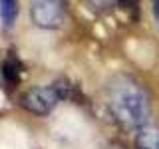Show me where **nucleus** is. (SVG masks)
<instances>
[{"label": "nucleus", "instance_id": "obj_1", "mask_svg": "<svg viewBox=\"0 0 159 149\" xmlns=\"http://www.w3.org/2000/svg\"><path fill=\"white\" fill-rule=\"evenodd\" d=\"M107 106L116 121L125 129H137L147 123L149 97L135 79L119 76L109 84Z\"/></svg>", "mask_w": 159, "mask_h": 149}, {"label": "nucleus", "instance_id": "obj_2", "mask_svg": "<svg viewBox=\"0 0 159 149\" xmlns=\"http://www.w3.org/2000/svg\"><path fill=\"white\" fill-rule=\"evenodd\" d=\"M68 89L70 86L66 79H58L50 86L30 88L20 96V106L34 115H48L64 97H68Z\"/></svg>", "mask_w": 159, "mask_h": 149}, {"label": "nucleus", "instance_id": "obj_3", "mask_svg": "<svg viewBox=\"0 0 159 149\" xmlns=\"http://www.w3.org/2000/svg\"><path fill=\"white\" fill-rule=\"evenodd\" d=\"M66 18V0H30V22L42 30H56Z\"/></svg>", "mask_w": 159, "mask_h": 149}, {"label": "nucleus", "instance_id": "obj_4", "mask_svg": "<svg viewBox=\"0 0 159 149\" xmlns=\"http://www.w3.org/2000/svg\"><path fill=\"white\" fill-rule=\"evenodd\" d=\"M133 149H159V125L145 123L133 137Z\"/></svg>", "mask_w": 159, "mask_h": 149}, {"label": "nucleus", "instance_id": "obj_5", "mask_svg": "<svg viewBox=\"0 0 159 149\" xmlns=\"http://www.w3.org/2000/svg\"><path fill=\"white\" fill-rule=\"evenodd\" d=\"M18 16V0H0V18L4 26H12Z\"/></svg>", "mask_w": 159, "mask_h": 149}, {"label": "nucleus", "instance_id": "obj_6", "mask_svg": "<svg viewBox=\"0 0 159 149\" xmlns=\"http://www.w3.org/2000/svg\"><path fill=\"white\" fill-rule=\"evenodd\" d=\"M2 76H4V79H6L10 86L18 84V60H6V62H4Z\"/></svg>", "mask_w": 159, "mask_h": 149}, {"label": "nucleus", "instance_id": "obj_7", "mask_svg": "<svg viewBox=\"0 0 159 149\" xmlns=\"http://www.w3.org/2000/svg\"><path fill=\"white\" fill-rule=\"evenodd\" d=\"M86 2L89 4V8H93V10H107V8H111L113 4H117V0H86Z\"/></svg>", "mask_w": 159, "mask_h": 149}, {"label": "nucleus", "instance_id": "obj_8", "mask_svg": "<svg viewBox=\"0 0 159 149\" xmlns=\"http://www.w3.org/2000/svg\"><path fill=\"white\" fill-rule=\"evenodd\" d=\"M117 4H119L123 10L135 14V12H137V6H139V0H117Z\"/></svg>", "mask_w": 159, "mask_h": 149}, {"label": "nucleus", "instance_id": "obj_9", "mask_svg": "<svg viewBox=\"0 0 159 149\" xmlns=\"http://www.w3.org/2000/svg\"><path fill=\"white\" fill-rule=\"evenodd\" d=\"M151 4H153V14H155V20H157V24H159V0H151Z\"/></svg>", "mask_w": 159, "mask_h": 149}]
</instances>
